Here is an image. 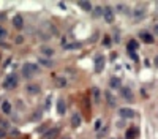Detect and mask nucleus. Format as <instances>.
<instances>
[{
    "instance_id": "obj_1",
    "label": "nucleus",
    "mask_w": 158,
    "mask_h": 139,
    "mask_svg": "<svg viewBox=\"0 0 158 139\" xmlns=\"http://www.w3.org/2000/svg\"><path fill=\"white\" fill-rule=\"evenodd\" d=\"M40 73V66L37 63H30V62H27L22 65V74H24L25 79H32L35 74Z\"/></svg>"
},
{
    "instance_id": "obj_2",
    "label": "nucleus",
    "mask_w": 158,
    "mask_h": 139,
    "mask_svg": "<svg viewBox=\"0 0 158 139\" xmlns=\"http://www.w3.org/2000/svg\"><path fill=\"white\" fill-rule=\"evenodd\" d=\"M19 84V79H18V74H8L7 79L3 81V88L5 90H13V88H16Z\"/></svg>"
},
{
    "instance_id": "obj_3",
    "label": "nucleus",
    "mask_w": 158,
    "mask_h": 139,
    "mask_svg": "<svg viewBox=\"0 0 158 139\" xmlns=\"http://www.w3.org/2000/svg\"><path fill=\"white\" fill-rule=\"evenodd\" d=\"M103 19L108 22V24H112V22H114V10H112L111 7L103 8Z\"/></svg>"
},
{
    "instance_id": "obj_4",
    "label": "nucleus",
    "mask_w": 158,
    "mask_h": 139,
    "mask_svg": "<svg viewBox=\"0 0 158 139\" xmlns=\"http://www.w3.org/2000/svg\"><path fill=\"white\" fill-rule=\"evenodd\" d=\"M104 63H106L104 55H97V57H95V71L101 73V71L104 70Z\"/></svg>"
},
{
    "instance_id": "obj_5",
    "label": "nucleus",
    "mask_w": 158,
    "mask_h": 139,
    "mask_svg": "<svg viewBox=\"0 0 158 139\" xmlns=\"http://www.w3.org/2000/svg\"><path fill=\"white\" fill-rule=\"evenodd\" d=\"M118 115H120L122 119H133L136 114H134V111L131 108H120L118 109Z\"/></svg>"
},
{
    "instance_id": "obj_6",
    "label": "nucleus",
    "mask_w": 158,
    "mask_h": 139,
    "mask_svg": "<svg viewBox=\"0 0 158 139\" xmlns=\"http://www.w3.org/2000/svg\"><path fill=\"white\" fill-rule=\"evenodd\" d=\"M25 92L29 93V95H38L40 92H41V87H40L38 84H27L25 85Z\"/></svg>"
},
{
    "instance_id": "obj_7",
    "label": "nucleus",
    "mask_w": 158,
    "mask_h": 139,
    "mask_svg": "<svg viewBox=\"0 0 158 139\" xmlns=\"http://www.w3.org/2000/svg\"><path fill=\"white\" fill-rule=\"evenodd\" d=\"M11 22H13V27H14V29H18V30H22V29H24V19H22L21 14H16Z\"/></svg>"
},
{
    "instance_id": "obj_8",
    "label": "nucleus",
    "mask_w": 158,
    "mask_h": 139,
    "mask_svg": "<svg viewBox=\"0 0 158 139\" xmlns=\"http://www.w3.org/2000/svg\"><path fill=\"white\" fill-rule=\"evenodd\" d=\"M120 95L122 98L128 100V101H133V90L130 87H120Z\"/></svg>"
},
{
    "instance_id": "obj_9",
    "label": "nucleus",
    "mask_w": 158,
    "mask_h": 139,
    "mask_svg": "<svg viewBox=\"0 0 158 139\" xmlns=\"http://www.w3.org/2000/svg\"><path fill=\"white\" fill-rule=\"evenodd\" d=\"M139 38L142 40L144 43H147V44H150V43H154V35L152 33H149V32H139Z\"/></svg>"
},
{
    "instance_id": "obj_10",
    "label": "nucleus",
    "mask_w": 158,
    "mask_h": 139,
    "mask_svg": "<svg viewBox=\"0 0 158 139\" xmlns=\"http://www.w3.org/2000/svg\"><path fill=\"white\" fill-rule=\"evenodd\" d=\"M81 122H82V119H81V114L79 112H75L71 115V126L73 128H79V126H81Z\"/></svg>"
},
{
    "instance_id": "obj_11",
    "label": "nucleus",
    "mask_w": 158,
    "mask_h": 139,
    "mask_svg": "<svg viewBox=\"0 0 158 139\" xmlns=\"http://www.w3.org/2000/svg\"><path fill=\"white\" fill-rule=\"evenodd\" d=\"M66 112V103L63 98H59L57 100V114L59 115H63Z\"/></svg>"
},
{
    "instance_id": "obj_12",
    "label": "nucleus",
    "mask_w": 158,
    "mask_h": 139,
    "mask_svg": "<svg viewBox=\"0 0 158 139\" xmlns=\"http://www.w3.org/2000/svg\"><path fill=\"white\" fill-rule=\"evenodd\" d=\"M138 135H139V128L138 126H131V128H128L127 130V139H134V138H138Z\"/></svg>"
},
{
    "instance_id": "obj_13",
    "label": "nucleus",
    "mask_w": 158,
    "mask_h": 139,
    "mask_svg": "<svg viewBox=\"0 0 158 139\" xmlns=\"http://www.w3.org/2000/svg\"><path fill=\"white\" fill-rule=\"evenodd\" d=\"M78 7L82 8L84 11H92V10H93V8H92V3H90V2H84V0H79V2H78Z\"/></svg>"
},
{
    "instance_id": "obj_14",
    "label": "nucleus",
    "mask_w": 158,
    "mask_h": 139,
    "mask_svg": "<svg viewBox=\"0 0 158 139\" xmlns=\"http://www.w3.org/2000/svg\"><path fill=\"white\" fill-rule=\"evenodd\" d=\"M109 87L111 88H118V90H120V79H118V77H114L112 76L111 79H109Z\"/></svg>"
},
{
    "instance_id": "obj_15",
    "label": "nucleus",
    "mask_w": 158,
    "mask_h": 139,
    "mask_svg": "<svg viewBox=\"0 0 158 139\" xmlns=\"http://www.w3.org/2000/svg\"><path fill=\"white\" fill-rule=\"evenodd\" d=\"M43 111H44V109H37L35 112L30 115V122H38L40 119L43 117Z\"/></svg>"
},
{
    "instance_id": "obj_16",
    "label": "nucleus",
    "mask_w": 158,
    "mask_h": 139,
    "mask_svg": "<svg viewBox=\"0 0 158 139\" xmlns=\"http://www.w3.org/2000/svg\"><path fill=\"white\" fill-rule=\"evenodd\" d=\"M11 109H13V106H11L10 101H3L2 103V112L3 114H11Z\"/></svg>"
},
{
    "instance_id": "obj_17",
    "label": "nucleus",
    "mask_w": 158,
    "mask_h": 139,
    "mask_svg": "<svg viewBox=\"0 0 158 139\" xmlns=\"http://www.w3.org/2000/svg\"><path fill=\"white\" fill-rule=\"evenodd\" d=\"M59 133V128H52V130H49V131H46V135L43 136V139H54L55 138V135Z\"/></svg>"
},
{
    "instance_id": "obj_18",
    "label": "nucleus",
    "mask_w": 158,
    "mask_h": 139,
    "mask_svg": "<svg viewBox=\"0 0 158 139\" xmlns=\"http://www.w3.org/2000/svg\"><path fill=\"white\" fill-rule=\"evenodd\" d=\"M104 97H106V101H108V104L112 108V106H116V98L112 97V93L111 92H106L104 93Z\"/></svg>"
},
{
    "instance_id": "obj_19",
    "label": "nucleus",
    "mask_w": 158,
    "mask_h": 139,
    "mask_svg": "<svg viewBox=\"0 0 158 139\" xmlns=\"http://www.w3.org/2000/svg\"><path fill=\"white\" fill-rule=\"evenodd\" d=\"M38 62L41 63V65H44V66H48V68L54 66V62H52V60H49V59H46V57H40V59H38Z\"/></svg>"
},
{
    "instance_id": "obj_20",
    "label": "nucleus",
    "mask_w": 158,
    "mask_h": 139,
    "mask_svg": "<svg viewBox=\"0 0 158 139\" xmlns=\"http://www.w3.org/2000/svg\"><path fill=\"white\" fill-rule=\"evenodd\" d=\"M144 14H145V8L144 7H138L136 10H134V18H144Z\"/></svg>"
},
{
    "instance_id": "obj_21",
    "label": "nucleus",
    "mask_w": 158,
    "mask_h": 139,
    "mask_svg": "<svg viewBox=\"0 0 158 139\" xmlns=\"http://www.w3.org/2000/svg\"><path fill=\"white\" fill-rule=\"evenodd\" d=\"M41 52L44 55H48V57H52V55H54V49L52 48H48V46H41Z\"/></svg>"
},
{
    "instance_id": "obj_22",
    "label": "nucleus",
    "mask_w": 158,
    "mask_h": 139,
    "mask_svg": "<svg viewBox=\"0 0 158 139\" xmlns=\"http://www.w3.org/2000/svg\"><path fill=\"white\" fill-rule=\"evenodd\" d=\"M139 48V44H138V41H134V40H131L128 43V51H130V54H131L134 49H138Z\"/></svg>"
},
{
    "instance_id": "obj_23",
    "label": "nucleus",
    "mask_w": 158,
    "mask_h": 139,
    "mask_svg": "<svg viewBox=\"0 0 158 139\" xmlns=\"http://www.w3.org/2000/svg\"><path fill=\"white\" fill-rule=\"evenodd\" d=\"M55 85L57 87H65L66 85V79L65 77H55Z\"/></svg>"
},
{
    "instance_id": "obj_24",
    "label": "nucleus",
    "mask_w": 158,
    "mask_h": 139,
    "mask_svg": "<svg viewBox=\"0 0 158 139\" xmlns=\"http://www.w3.org/2000/svg\"><path fill=\"white\" fill-rule=\"evenodd\" d=\"M8 128H10V123H8V120H5V119H0V130L7 131Z\"/></svg>"
},
{
    "instance_id": "obj_25",
    "label": "nucleus",
    "mask_w": 158,
    "mask_h": 139,
    "mask_svg": "<svg viewBox=\"0 0 158 139\" xmlns=\"http://www.w3.org/2000/svg\"><path fill=\"white\" fill-rule=\"evenodd\" d=\"M92 93H93V98H95V101H100V88H97V87H93L92 88Z\"/></svg>"
},
{
    "instance_id": "obj_26",
    "label": "nucleus",
    "mask_w": 158,
    "mask_h": 139,
    "mask_svg": "<svg viewBox=\"0 0 158 139\" xmlns=\"http://www.w3.org/2000/svg\"><path fill=\"white\" fill-rule=\"evenodd\" d=\"M93 16L95 18H98V16H103V10H101V7H97L93 10Z\"/></svg>"
},
{
    "instance_id": "obj_27",
    "label": "nucleus",
    "mask_w": 158,
    "mask_h": 139,
    "mask_svg": "<svg viewBox=\"0 0 158 139\" xmlns=\"http://www.w3.org/2000/svg\"><path fill=\"white\" fill-rule=\"evenodd\" d=\"M51 103H52V100H51V97L46 98V103H44V111H49L51 109Z\"/></svg>"
},
{
    "instance_id": "obj_28",
    "label": "nucleus",
    "mask_w": 158,
    "mask_h": 139,
    "mask_svg": "<svg viewBox=\"0 0 158 139\" xmlns=\"http://www.w3.org/2000/svg\"><path fill=\"white\" fill-rule=\"evenodd\" d=\"M66 49H79L81 48V43H73V44H68V46H65Z\"/></svg>"
},
{
    "instance_id": "obj_29",
    "label": "nucleus",
    "mask_w": 158,
    "mask_h": 139,
    "mask_svg": "<svg viewBox=\"0 0 158 139\" xmlns=\"http://www.w3.org/2000/svg\"><path fill=\"white\" fill-rule=\"evenodd\" d=\"M125 8H128V7H125V5H123V3H118L117 5V11H120V13H125Z\"/></svg>"
},
{
    "instance_id": "obj_30",
    "label": "nucleus",
    "mask_w": 158,
    "mask_h": 139,
    "mask_svg": "<svg viewBox=\"0 0 158 139\" xmlns=\"http://www.w3.org/2000/svg\"><path fill=\"white\" fill-rule=\"evenodd\" d=\"M5 36H7V30H5V29H3V27H2V25H0V40H3V38H5Z\"/></svg>"
},
{
    "instance_id": "obj_31",
    "label": "nucleus",
    "mask_w": 158,
    "mask_h": 139,
    "mask_svg": "<svg viewBox=\"0 0 158 139\" xmlns=\"http://www.w3.org/2000/svg\"><path fill=\"white\" fill-rule=\"evenodd\" d=\"M19 135L21 133L18 130H11V133H10V136H13V138H19Z\"/></svg>"
},
{
    "instance_id": "obj_32",
    "label": "nucleus",
    "mask_w": 158,
    "mask_h": 139,
    "mask_svg": "<svg viewBox=\"0 0 158 139\" xmlns=\"http://www.w3.org/2000/svg\"><path fill=\"white\" fill-rule=\"evenodd\" d=\"M46 128H48V125H43V126H40V128L37 130V133H43V131L46 130Z\"/></svg>"
},
{
    "instance_id": "obj_33",
    "label": "nucleus",
    "mask_w": 158,
    "mask_h": 139,
    "mask_svg": "<svg viewBox=\"0 0 158 139\" xmlns=\"http://www.w3.org/2000/svg\"><path fill=\"white\" fill-rule=\"evenodd\" d=\"M3 138H7V131L0 130V139H3Z\"/></svg>"
},
{
    "instance_id": "obj_34",
    "label": "nucleus",
    "mask_w": 158,
    "mask_h": 139,
    "mask_svg": "<svg viewBox=\"0 0 158 139\" xmlns=\"http://www.w3.org/2000/svg\"><path fill=\"white\" fill-rule=\"evenodd\" d=\"M0 48H3V49H8L10 46H8V44H7V43H3V41H0Z\"/></svg>"
},
{
    "instance_id": "obj_35",
    "label": "nucleus",
    "mask_w": 158,
    "mask_h": 139,
    "mask_svg": "<svg viewBox=\"0 0 158 139\" xmlns=\"http://www.w3.org/2000/svg\"><path fill=\"white\" fill-rule=\"evenodd\" d=\"M109 43H111L109 36H106V38H104V46H109Z\"/></svg>"
},
{
    "instance_id": "obj_36",
    "label": "nucleus",
    "mask_w": 158,
    "mask_h": 139,
    "mask_svg": "<svg viewBox=\"0 0 158 139\" xmlns=\"http://www.w3.org/2000/svg\"><path fill=\"white\" fill-rule=\"evenodd\" d=\"M101 126V120H97V123H95V130H98Z\"/></svg>"
},
{
    "instance_id": "obj_37",
    "label": "nucleus",
    "mask_w": 158,
    "mask_h": 139,
    "mask_svg": "<svg viewBox=\"0 0 158 139\" xmlns=\"http://www.w3.org/2000/svg\"><path fill=\"white\" fill-rule=\"evenodd\" d=\"M5 19H7V16H5V13H0V22H2V21H5Z\"/></svg>"
},
{
    "instance_id": "obj_38",
    "label": "nucleus",
    "mask_w": 158,
    "mask_h": 139,
    "mask_svg": "<svg viewBox=\"0 0 158 139\" xmlns=\"http://www.w3.org/2000/svg\"><path fill=\"white\" fill-rule=\"evenodd\" d=\"M154 33H155V35H158V24L154 25Z\"/></svg>"
},
{
    "instance_id": "obj_39",
    "label": "nucleus",
    "mask_w": 158,
    "mask_h": 139,
    "mask_svg": "<svg viewBox=\"0 0 158 139\" xmlns=\"http://www.w3.org/2000/svg\"><path fill=\"white\" fill-rule=\"evenodd\" d=\"M59 7H60L62 10H65V8H66V5H65V3H59Z\"/></svg>"
},
{
    "instance_id": "obj_40",
    "label": "nucleus",
    "mask_w": 158,
    "mask_h": 139,
    "mask_svg": "<svg viewBox=\"0 0 158 139\" xmlns=\"http://www.w3.org/2000/svg\"><path fill=\"white\" fill-rule=\"evenodd\" d=\"M16 43H22V36H18V38H16Z\"/></svg>"
},
{
    "instance_id": "obj_41",
    "label": "nucleus",
    "mask_w": 158,
    "mask_h": 139,
    "mask_svg": "<svg viewBox=\"0 0 158 139\" xmlns=\"http://www.w3.org/2000/svg\"><path fill=\"white\" fill-rule=\"evenodd\" d=\"M155 63H157V65H158V57H157V59H155Z\"/></svg>"
},
{
    "instance_id": "obj_42",
    "label": "nucleus",
    "mask_w": 158,
    "mask_h": 139,
    "mask_svg": "<svg viewBox=\"0 0 158 139\" xmlns=\"http://www.w3.org/2000/svg\"><path fill=\"white\" fill-rule=\"evenodd\" d=\"M112 139H114V138H112Z\"/></svg>"
},
{
    "instance_id": "obj_43",
    "label": "nucleus",
    "mask_w": 158,
    "mask_h": 139,
    "mask_svg": "<svg viewBox=\"0 0 158 139\" xmlns=\"http://www.w3.org/2000/svg\"><path fill=\"white\" fill-rule=\"evenodd\" d=\"M0 59H2V57H0Z\"/></svg>"
}]
</instances>
